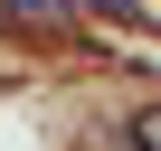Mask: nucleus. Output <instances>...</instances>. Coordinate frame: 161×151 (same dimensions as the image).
<instances>
[{"instance_id":"obj_1","label":"nucleus","mask_w":161,"mask_h":151,"mask_svg":"<svg viewBox=\"0 0 161 151\" xmlns=\"http://www.w3.org/2000/svg\"><path fill=\"white\" fill-rule=\"evenodd\" d=\"M10 10H19V19H66L76 0H10Z\"/></svg>"},{"instance_id":"obj_2","label":"nucleus","mask_w":161,"mask_h":151,"mask_svg":"<svg viewBox=\"0 0 161 151\" xmlns=\"http://www.w3.org/2000/svg\"><path fill=\"white\" fill-rule=\"evenodd\" d=\"M95 10H114V19H142V0H95Z\"/></svg>"}]
</instances>
